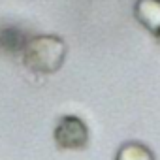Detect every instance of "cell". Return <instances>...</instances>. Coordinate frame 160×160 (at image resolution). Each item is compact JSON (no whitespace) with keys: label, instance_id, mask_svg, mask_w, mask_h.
<instances>
[{"label":"cell","instance_id":"obj_1","mask_svg":"<svg viewBox=\"0 0 160 160\" xmlns=\"http://www.w3.org/2000/svg\"><path fill=\"white\" fill-rule=\"evenodd\" d=\"M68 47L60 36L43 34L30 38L23 49V62L36 73H53L62 68Z\"/></svg>","mask_w":160,"mask_h":160},{"label":"cell","instance_id":"obj_2","mask_svg":"<svg viewBox=\"0 0 160 160\" xmlns=\"http://www.w3.org/2000/svg\"><path fill=\"white\" fill-rule=\"evenodd\" d=\"M89 128L87 124L75 117V115H64L55 126V143L58 149L64 151H79L89 145Z\"/></svg>","mask_w":160,"mask_h":160},{"label":"cell","instance_id":"obj_3","mask_svg":"<svg viewBox=\"0 0 160 160\" xmlns=\"http://www.w3.org/2000/svg\"><path fill=\"white\" fill-rule=\"evenodd\" d=\"M134 15L147 32L160 40V0H136Z\"/></svg>","mask_w":160,"mask_h":160},{"label":"cell","instance_id":"obj_4","mask_svg":"<svg viewBox=\"0 0 160 160\" xmlns=\"http://www.w3.org/2000/svg\"><path fill=\"white\" fill-rule=\"evenodd\" d=\"M115 160H154V152L141 141H126L119 147Z\"/></svg>","mask_w":160,"mask_h":160},{"label":"cell","instance_id":"obj_5","mask_svg":"<svg viewBox=\"0 0 160 160\" xmlns=\"http://www.w3.org/2000/svg\"><path fill=\"white\" fill-rule=\"evenodd\" d=\"M27 42L28 40L25 38V34L19 28H15V27H6V28L0 30V47H2L6 53H10V55L23 51Z\"/></svg>","mask_w":160,"mask_h":160}]
</instances>
